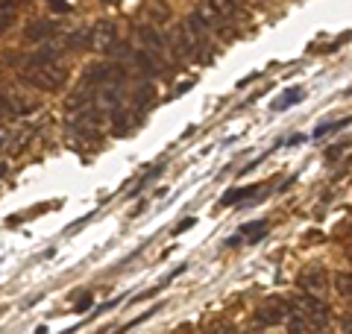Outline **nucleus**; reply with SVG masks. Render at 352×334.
I'll use <instances>...</instances> for the list:
<instances>
[{"mask_svg":"<svg viewBox=\"0 0 352 334\" xmlns=\"http://www.w3.org/2000/svg\"><path fill=\"white\" fill-rule=\"evenodd\" d=\"M21 76H24V82L38 88V91H62L65 88V80H68V71L62 68V65L53 59L50 50H41L36 53L32 59L24 62V68H21Z\"/></svg>","mask_w":352,"mask_h":334,"instance_id":"1","label":"nucleus"},{"mask_svg":"<svg viewBox=\"0 0 352 334\" xmlns=\"http://www.w3.org/2000/svg\"><path fill=\"white\" fill-rule=\"evenodd\" d=\"M288 311H291L296 320L308 322V326H311L314 331H317V329H326V322H329V305L323 302V299L311 296V293L294 296L291 302H288Z\"/></svg>","mask_w":352,"mask_h":334,"instance_id":"2","label":"nucleus"},{"mask_svg":"<svg viewBox=\"0 0 352 334\" xmlns=\"http://www.w3.org/2000/svg\"><path fill=\"white\" fill-rule=\"evenodd\" d=\"M235 9H238V3H220V0H212V3H200V6H197L194 15L200 18L206 27H212V24H220V21L232 18Z\"/></svg>","mask_w":352,"mask_h":334,"instance_id":"3","label":"nucleus"},{"mask_svg":"<svg viewBox=\"0 0 352 334\" xmlns=\"http://www.w3.org/2000/svg\"><path fill=\"white\" fill-rule=\"evenodd\" d=\"M326 285H329V276H326L323 267H308V270L300 273V287H302L305 293L317 296V293L326 291Z\"/></svg>","mask_w":352,"mask_h":334,"instance_id":"4","label":"nucleus"},{"mask_svg":"<svg viewBox=\"0 0 352 334\" xmlns=\"http://www.w3.org/2000/svg\"><path fill=\"white\" fill-rule=\"evenodd\" d=\"M285 314H288V305H285L282 299H270V302L258 305L256 322H261V326H279V322L285 320Z\"/></svg>","mask_w":352,"mask_h":334,"instance_id":"5","label":"nucleus"},{"mask_svg":"<svg viewBox=\"0 0 352 334\" xmlns=\"http://www.w3.org/2000/svg\"><path fill=\"white\" fill-rule=\"evenodd\" d=\"M115 41H118V30L112 21H100V24L94 27L91 32V47L94 50H109V47H115Z\"/></svg>","mask_w":352,"mask_h":334,"instance_id":"6","label":"nucleus"},{"mask_svg":"<svg viewBox=\"0 0 352 334\" xmlns=\"http://www.w3.org/2000/svg\"><path fill=\"white\" fill-rule=\"evenodd\" d=\"M56 32H59V30L53 27V24H47V21H36V24L27 27L24 36H27V41H47V38L56 36Z\"/></svg>","mask_w":352,"mask_h":334,"instance_id":"7","label":"nucleus"},{"mask_svg":"<svg viewBox=\"0 0 352 334\" xmlns=\"http://www.w3.org/2000/svg\"><path fill=\"white\" fill-rule=\"evenodd\" d=\"M138 36H141V41H144V47H147V53L150 50H162L164 47V38H162V32L156 30V27H141L138 30Z\"/></svg>","mask_w":352,"mask_h":334,"instance_id":"8","label":"nucleus"},{"mask_svg":"<svg viewBox=\"0 0 352 334\" xmlns=\"http://www.w3.org/2000/svg\"><path fill=\"white\" fill-rule=\"evenodd\" d=\"M65 44L71 50H80V47H91V30H74L65 36Z\"/></svg>","mask_w":352,"mask_h":334,"instance_id":"9","label":"nucleus"},{"mask_svg":"<svg viewBox=\"0 0 352 334\" xmlns=\"http://www.w3.org/2000/svg\"><path fill=\"white\" fill-rule=\"evenodd\" d=\"M302 100V88H288L276 103H273V111H285V109H291V106H296Z\"/></svg>","mask_w":352,"mask_h":334,"instance_id":"10","label":"nucleus"},{"mask_svg":"<svg viewBox=\"0 0 352 334\" xmlns=\"http://www.w3.org/2000/svg\"><path fill=\"white\" fill-rule=\"evenodd\" d=\"M264 232H267V223L264 220H256V223H247L244 229H241V235L247 238V243H258L264 238Z\"/></svg>","mask_w":352,"mask_h":334,"instance_id":"11","label":"nucleus"},{"mask_svg":"<svg viewBox=\"0 0 352 334\" xmlns=\"http://www.w3.org/2000/svg\"><path fill=\"white\" fill-rule=\"evenodd\" d=\"M258 191V185H247V188H235V191H229L223 199H220V205H235V203H241V199H247V197H252Z\"/></svg>","mask_w":352,"mask_h":334,"instance_id":"12","label":"nucleus"},{"mask_svg":"<svg viewBox=\"0 0 352 334\" xmlns=\"http://www.w3.org/2000/svg\"><path fill=\"white\" fill-rule=\"evenodd\" d=\"M335 291H338L340 299L352 302V273H338L335 276Z\"/></svg>","mask_w":352,"mask_h":334,"instance_id":"13","label":"nucleus"},{"mask_svg":"<svg viewBox=\"0 0 352 334\" xmlns=\"http://www.w3.org/2000/svg\"><path fill=\"white\" fill-rule=\"evenodd\" d=\"M15 3H0V32H6L9 27H12V21H15Z\"/></svg>","mask_w":352,"mask_h":334,"instance_id":"14","label":"nucleus"},{"mask_svg":"<svg viewBox=\"0 0 352 334\" xmlns=\"http://www.w3.org/2000/svg\"><path fill=\"white\" fill-rule=\"evenodd\" d=\"M153 100H156V91H153L150 82H144L135 94V103H138V109H147V106H153Z\"/></svg>","mask_w":352,"mask_h":334,"instance_id":"15","label":"nucleus"},{"mask_svg":"<svg viewBox=\"0 0 352 334\" xmlns=\"http://www.w3.org/2000/svg\"><path fill=\"white\" fill-rule=\"evenodd\" d=\"M135 62H138L147 74H159V71H162V65L153 59V53H138V56H135Z\"/></svg>","mask_w":352,"mask_h":334,"instance_id":"16","label":"nucleus"},{"mask_svg":"<svg viewBox=\"0 0 352 334\" xmlns=\"http://www.w3.org/2000/svg\"><path fill=\"white\" fill-rule=\"evenodd\" d=\"M349 124H352V118H344L340 124H323V126H317V129H314V138H323V135H329V132L344 129V126H349Z\"/></svg>","mask_w":352,"mask_h":334,"instance_id":"17","label":"nucleus"},{"mask_svg":"<svg viewBox=\"0 0 352 334\" xmlns=\"http://www.w3.org/2000/svg\"><path fill=\"white\" fill-rule=\"evenodd\" d=\"M206 334H238L235 326H229V322H214V326H208Z\"/></svg>","mask_w":352,"mask_h":334,"instance_id":"18","label":"nucleus"},{"mask_svg":"<svg viewBox=\"0 0 352 334\" xmlns=\"http://www.w3.org/2000/svg\"><path fill=\"white\" fill-rule=\"evenodd\" d=\"M47 6L53 9V12H59V15H68V12H74V3H65V0H62V3H59V0H50Z\"/></svg>","mask_w":352,"mask_h":334,"instance_id":"19","label":"nucleus"},{"mask_svg":"<svg viewBox=\"0 0 352 334\" xmlns=\"http://www.w3.org/2000/svg\"><path fill=\"white\" fill-rule=\"evenodd\" d=\"M194 223H197V217H185V220L179 223V226H173V238H176V235H182V232H188V229L194 226Z\"/></svg>","mask_w":352,"mask_h":334,"instance_id":"20","label":"nucleus"},{"mask_svg":"<svg viewBox=\"0 0 352 334\" xmlns=\"http://www.w3.org/2000/svg\"><path fill=\"white\" fill-rule=\"evenodd\" d=\"M85 308H91V296H82V299H80V302H76V311H80V314H82V311H85Z\"/></svg>","mask_w":352,"mask_h":334,"instance_id":"21","label":"nucleus"},{"mask_svg":"<svg viewBox=\"0 0 352 334\" xmlns=\"http://www.w3.org/2000/svg\"><path fill=\"white\" fill-rule=\"evenodd\" d=\"M340 326H344V331H346V334H352V314L340 320Z\"/></svg>","mask_w":352,"mask_h":334,"instance_id":"22","label":"nucleus"},{"mask_svg":"<svg viewBox=\"0 0 352 334\" xmlns=\"http://www.w3.org/2000/svg\"><path fill=\"white\" fill-rule=\"evenodd\" d=\"M6 150V144H3V135H0V153H3Z\"/></svg>","mask_w":352,"mask_h":334,"instance_id":"23","label":"nucleus"}]
</instances>
